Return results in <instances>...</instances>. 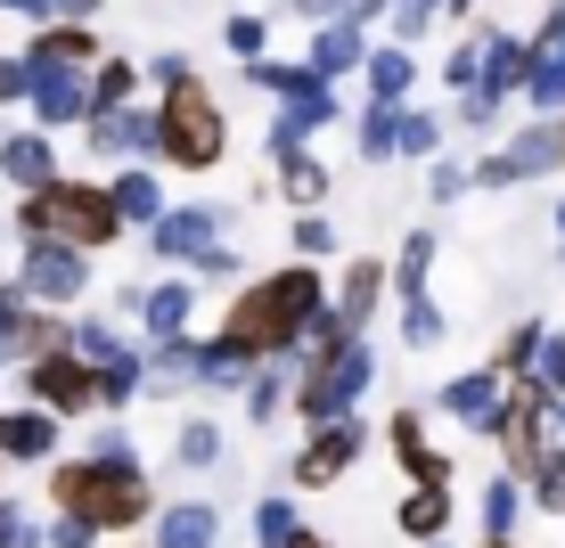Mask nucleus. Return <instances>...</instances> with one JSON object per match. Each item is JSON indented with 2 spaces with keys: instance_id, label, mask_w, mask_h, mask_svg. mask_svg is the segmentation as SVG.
Wrapping results in <instances>:
<instances>
[{
  "instance_id": "1",
  "label": "nucleus",
  "mask_w": 565,
  "mask_h": 548,
  "mask_svg": "<svg viewBox=\"0 0 565 548\" xmlns=\"http://www.w3.org/2000/svg\"><path fill=\"white\" fill-rule=\"evenodd\" d=\"M320 303H328V279H320V270H311V262H279V270H263V279H246L238 296H230L213 344L238 352L246 368L296 361L303 336H311V320H320Z\"/></svg>"
},
{
  "instance_id": "2",
  "label": "nucleus",
  "mask_w": 565,
  "mask_h": 548,
  "mask_svg": "<svg viewBox=\"0 0 565 548\" xmlns=\"http://www.w3.org/2000/svg\"><path fill=\"white\" fill-rule=\"evenodd\" d=\"M50 499H57V516L90 524V533H140L156 516V483L140 459H57Z\"/></svg>"
},
{
  "instance_id": "3",
  "label": "nucleus",
  "mask_w": 565,
  "mask_h": 548,
  "mask_svg": "<svg viewBox=\"0 0 565 548\" xmlns=\"http://www.w3.org/2000/svg\"><path fill=\"white\" fill-rule=\"evenodd\" d=\"M17 238H50V246H74V254H107L115 238H124V222H115V205H107L99 181H66V172H57L50 189L17 197Z\"/></svg>"
},
{
  "instance_id": "4",
  "label": "nucleus",
  "mask_w": 565,
  "mask_h": 548,
  "mask_svg": "<svg viewBox=\"0 0 565 548\" xmlns=\"http://www.w3.org/2000/svg\"><path fill=\"white\" fill-rule=\"evenodd\" d=\"M148 115H156V155H164L172 172H213V164L230 155V115H222V99L205 90V74L172 83Z\"/></svg>"
},
{
  "instance_id": "5",
  "label": "nucleus",
  "mask_w": 565,
  "mask_h": 548,
  "mask_svg": "<svg viewBox=\"0 0 565 548\" xmlns=\"http://www.w3.org/2000/svg\"><path fill=\"white\" fill-rule=\"evenodd\" d=\"M377 385V352L369 336H344V344H311L303 352V377L287 385V409H296L303 426H337L353 418V401Z\"/></svg>"
},
{
  "instance_id": "6",
  "label": "nucleus",
  "mask_w": 565,
  "mask_h": 548,
  "mask_svg": "<svg viewBox=\"0 0 565 548\" xmlns=\"http://www.w3.org/2000/svg\"><path fill=\"white\" fill-rule=\"evenodd\" d=\"M550 172H565V115H533L467 172V189H516V181H550Z\"/></svg>"
},
{
  "instance_id": "7",
  "label": "nucleus",
  "mask_w": 565,
  "mask_h": 548,
  "mask_svg": "<svg viewBox=\"0 0 565 548\" xmlns=\"http://www.w3.org/2000/svg\"><path fill=\"white\" fill-rule=\"evenodd\" d=\"M17 296H25L33 311H57V320H74V303L90 296V254L74 246H50V238H25V254H17Z\"/></svg>"
},
{
  "instance_id": "8",
  "label": "nucleus",
  "mask_w": 565,
  "mask_h": 548,
  "mask_svg": "<svg viewBox=\"0 0 565 548\" xmlns=\"http://www.w3.org/2000/svg\"><path fill=\"white\" fill-rule=\"evenodd\" d=\"M50 352H66V320H57V311H33L9 279H0V368L9 361L33 368V361H50Z\"/></svg>"
},
{
  "instance_id": "9",
  "label": "nucleus",
  "mask_w": 565,
  "mask_h": 548,
  "mask_svg": "<svg viewBox=\"0 0 565 548\" xmlns=\"http://www.w3.org/2000/svg\"><path fill=\"white\" fill-rule=\"evenodd\" d=\"M25 401L66 426V418H90V409H99V385H90V368L74 361V352H50V361L25 368Z\"/></svg>"
},
{
  "instance_id": "10",
  "label": "nucleus",
  "mask_w": 565,
  "mask_h": 548,
  "mask_svg": "<svg viewBox=\"0 0 565 548\" xmlns=\"http://www.w3.org/2000/svg\"><path fill=\"white\" fill-rule=\"evenodd\" d=\"M369 450V426L361 418H337V426H311V442L296 450V466H287V483H296V492H328V483L344 475V466H353Z\"/></svg>"
},
{
  "instance_id": "11",
  "label": "nucleus",
  "mask_w": 565,
  "mask_h": 548,
  "mask_svg": "<svg viewBox=\"0 0 565 548\" xmlns=\"http://www.w3.org/2000/svg\"><path fill=\"white\" fill-rule=\"evenodd\" d=\"M492 434H500V450H509V475L524 483V466L550 450V394H541L533 377L509 385V401H500V426H492Z\"/></svg>"
},
{
  "instance_id": "12",
  "label": "nucleus",
  "mask_w": 565,
  "mask_h": 548,
  "mask_svg": "<svg viewBox=\"0 0 565 548\" xmlns=\"http://www.w3.org/2000/svg\"><path fill=\"white\" fill-rule=\"evenodd\" d=\"M213 246H222V213L213 205H164L148 229V254L156 262H181V270H198Z\"/></svg>"
},
{
  "instance_id": "13",
  "label": "nucleus",
  "mask_w": 565,
  "mask_h": 548,
  "mask_svg": "<svg viewBox=\"0 0 565 548\" xmlns=\"http://www.w3.org/2000/svg\"><path fill=\"white\" fill-rule=\"evenodd\" d=\"M124 311H131V320H140V336L148 344H172V336H189V311H198V287H189V279H131L124 287Z\"/></svg>"
},
{
  "instance_id": "14",
  "label": "nucleus",
  "mask_w": 565,
  "mask_h": 548,
  "mask_svg": "<svg viewBox=\"0 0 565 548\" xmlns=\"http://www.w3.org/2000/svg\"><path fill=\"white\" fill-rule=\"evenodd\" d=\"M385 442H394L411 492H451V450H435V434H426L418 409H394V418H385Z\"/></svg>"
},
{
  "instance_id": "15",
  "label": "nucleus",
  "mask_w": 565,
  "mask_h": 548,
  "mask_svg": "<svg viewBox=\"0 0 565 548\" xmlns=\"http://www.w3.org/2000/svg\"><path fill=\"white\" fill-rule=\"evenodd\" d=\"M25 107H33V123H42V140L66 131V123H90V74H74V66L25 74Z\"/></svg>"
},
{
  "instance_id": "16",
  "label": "nucleus",
  "mask_w": 565,
  "mask_h": 548,
  "mask_svg": "<svg viewBox=\"0 0 565 548\" xmlns=\"http://www.w3.org/2000/svg\"><path fill=\"white\" fill-rule=\"evenodd\" d=\"M263 155H270V181H279V197L296 205V213H320V205H328L337 172H328L320 155H303L296 140H263Z\"/></svg>"
},
{
  "instance_id": "17",
  "label": "nucleus",
  "mask_w": 565,
  "mask_h": 548,
  "mask_svg": "<svg viewBox=\"0 0 565 548\" xmlns=\"http://www.w3.org/2000/svg\"><path fill=\"white\" fill-rule=\"evenodd\" d=\"M500 401H509V385H500L492 368H467V377H451V385L435 394V409H443L451 426H467V434H492V426H500Z\"/></svg>"
},
{
  "instance_id": "18",
  "label": "nucleus",
  "mask_w": 565,
  "mask_h": 548,
  "mask_svg": "<svg viewBox=\"0 0 565 548\" xmlns=\"http://www.w3.org/2000/svg\"><path fill=\"white\" fill-rule=\"evenodd\" d=\"M17 66H25V74H57V66L90 74V66H99V33H90V25H42L25 50H17Z\"/></svg>"
},
{
  "instance_id": "19",
  "label": "nucleus",
  "mask_w": 565,
  "mask_h": 548,
  "mask_svg": "<svg viewBox=\"0 0 565 548\" xmlns=\"http://www.w3.org/2000/svg\"><path fill=\"white\" fill-rule=\"evenodd\" d=\"M57 459V418L42 409H0V466H50Z\"/></svg>"
},
{
  "instance_id": "20",
  "label": "nucleus",
  "mask_w": 565,
  "mask_h": 548,
  "mask_svg": "<svg viewBox=\"0 0 565 548\" xmlns=\"http://www.w3.org/2000/svg\"><path fill=\"white\" fill-rule=\"evenodd\" d=\"M83 140H90V155H156V115L148 107H107V115L83 123Z\"/></svg>"
},
{
  "instance_id": "21",
  "label": "nucleus",
  "mask_w": 565,
  "mask_h": 548,
  "mask_svg": "<svg viewBox=\"0 0 565 548\" xmlns=\"http://www.w3.org/2000/svg\"><path fill=\"white\" fill-rule=\"evenodd\" d=\"M0 181H9L17 197L50 189V181H57V148L42 140V131H9V140H0Z\"/></svg>"
},
{
  "instance_id": "22",
  "label": "nucleus",
  "mask_w": 565,
  "mask_h": 548,
  "mask_svg": "<svg viewBox=\"0 0 565 548\" xmlns=\"http://www.w3.org/2000/svg\"><path fill=\"white\" fill-rule=\"evenodd\" d=\"M361 57H369V33H361V25H337V17H328V25H311V57H303V66L320 74L328 90H337L344 74H361Z\"/></svg>"
},
{
  "instance_id": "23",
  "label": "nucleus",
  "mask_w": 565,
  "mask_h": 548,
  "mask_svg": "<svg viewBox=\"0 0 565 548\" xmlns=\"http://www.w3.org/2000/svg\"><path fill=\"white\" fill-rule=\"evenodd\" d=\"M156 540L148 548H222V516H213L205 499H172V507H156Z\"/></svg>"
},
{
  "instance_id": "24",
  "label": "nucleus",
  "mask_w": 565,
  "mask_h": 548,
  "mask_svg": "<svg viewBox=\"0 0 565 548\" xmlns=\"http://www.w3.org/2000/svg\"><path fill=\"white\" fill-rule=\"evenodd\" d=\"M107 205H115V222H124V229H156V213H164V181H156L148 164H124L107 181Z\"/></svg>"
},
{
  "instance_id": "25",
  "label": "nucleus",
  "mask_w": 565,
  "mask_h": 548,
  "mask_svg": "<svg viewBox=\"0 0 565 548\" xmlns=\"http://www.w3.org/2000/svg\"><path fill=\"white\" fill-rule=\"evenodd\" d=\"M361 83H369V107H411V90H418V57L411 50H369L361 57Z\"/></svg>"
},
{
  "instance_id": "26",
  "label": "nucleus",
  "mask_w": 565,
  "mask_h": 548,
  "mask_svg": "<svg viewBox=\"0 0 565 548\" xmlns=\"http://www.w3.org/2000/svg\"><path fill=\"white\" fill-rule=\"evenodd\" d=\"M516 99H533V115H565V50L557 42H524V83Z\"/></svg>"
},
{
  "instance_id": "27",
  "label": "nucleus",
  "mask_w": 565,
  "mask_h": 548,
  "mask_svg": "<svg viewBox=\"0 0 565 548\" xmlns=\"http://www.w3.org/2000/svg\"><path fill=\"white\" fill-rule=\"evenodd\" d=\"M516 83H524V42H516V33H483V66H476V90H483V99H500V107H509V99H516Z\"/></svg>"
},
{
  "instance_id": "28",
  "label": "nucleus",
  "mask_w": 565,
  "mask_h": 548,
  "mask_svg": "<svg viewBox=\"0 0 565 548\" xmlns=\"http://www.w3.org/2000/svg\"><path fill=\"white\" fill-rule=\"evenodd\" d=\"M66 352L90 368V377H99V368H115L131 344H124V327H115V320H90V311H74V320H66Z\"/></svg>"
},
{
  "instance_id": "29",
  "label": "nucleus",
  "mask_w": 565,
  "mask_h": 548,
  "mask_svg": "<svg viewBox=\"0 0 565 548\" xmlns=\"http://www.w3.org/2000/svg\"><path fill=\"white\" fill-rule=\"evenodd\" d=\"M246 377H255V368L238 361V352H222V344H198L189 336V385H205V394H246Z\"/></svg>"
},
{
  "instance_id": "30",
  "label": "nucleus",
  "mask_w": 565,
  "mask_h": 548,
  "mask_svg": "<svg viewBox=\"0 0 565 548\" xmlns=\"http://www.w3.org/2000/svg\"><path fill=\"white\" fill-rule=\"evenodd\" d=\"M435 229H411V238H402V262H385V287H394L402 303H418V296H435V287H426V270H435Z\"/></svg>"
},
{
  "instance_id": "31",
  "label": "nucleus",
  "mask_w": 565,
  "mask_h": 548,
  "mask_svg": "<svg viewBox=\"0 0 565 548\" xmlns=\"http://www.w3.org/2000/svg\"><path fill=\"white\" fill-rule=\"evenodd\" d=\"M451 516H459L451 492H402V507H394V524L411 540H451Z\"/></svg>"
},
{
  "instance_id": "32",
  "label": "nucleus",
  "mask_w": 565,
  "mask_h": 548,
  "mask_svg": "<svg viewBox=\"0 0 565 548\" xmlns=\"http://www.w3.org/2000/svg\"><path fill=\"white\" fill-rule=\"evenodd\" d=\"M541 336H550L541 320H516L509 336H500V352H492V377L500 385H524V377H533V361H541Z\"/></svg>"
},
{
  "instance_id": "33",
  "label": "nucleus",
  "mask_w": 565,
  "mask_h": 548,
  "mask_svg": "<svg viewBox=\"0 0 565 548\" xmlns=\"http://www.w3.org/2000/svg\"><path fill=\"white\" fill-rule=\"evenodd\" d=\"M107 107H140V66L131 57H99L90 66V115H107Z\"/></svg>"
},
{
  "instance_id": "34",
  "label": "nucleus",
  "mask_w": 565,
  "mask_h": 548,
  "mask_svg": "<svg viewBox=\"0 0 565 548\" xmlns=\"http://www.w3.org/2000/svg\"><path fill=\"white\" fill-rule=\"evenodd\" d=\"M476 516H483V540H516V516H524V492H516V475H492V483H483Z\"/></svg>"
},
{
  "instance_id": "35",
  "label": "nucleus",
  "mask_w": 565,
  "mask_h": 548,
  "mask_svg": "<svg viewBox=\"0 0 565 548\" xmlns=\"http://www.w3.org/2000/svg\"><path fill=\"white\" fill-rule=\"evenodd\" d=\"M516 492H533L541 516H565V450H557V442L541 450L533 466H524V483H516Z\"/></svg>"
},
{
  "instance_id": "36",
  "label": "nucleus",
  "mask_w": 565,
  "mask_h": 548,
  "mask_svg": "<svg viewBox=\"0 0 565 548\" xmlns=\"http://www.w3.org/2000/svg\"><path fill=\"white\" fill-rule=\"evenodd\" d=\"M172 459H181L189 475L222 466V426H213V418H181V434H172Z\"/></svg>"
},
{
  "instance_id": "37",
  "label": "nucleus",
  "mask_w": 565,
  "mask_h": 548,
  "mask_svg": "<svg viewBox=\"0 0 565 548\" xmlns=\"http://www.w3.org/2000/svg\"><path fill=\"white\" fill-rule=\"evenodd\" d=\"M246 418H255V426L287 418V361H263L255 377H246Z\"/></svg>"
},
{
  "instance_id": "38",
  "label": "nucleus",
  "mask_w": 565,
  "mask_h": 548,
  "mask_svg": "<svg viewBox=\"0 0 565 548\" xmlns=\"http://www.w3.org/2000/svg\"><path fill=\"white\" fill-rule=\"evenodd\" d=\"M222 42L238 66H255V57H270V17L263 9H238V17H222Z\"/></svg>"
},
{
  "instance_id": "39",
  "label": "nucleus",
  "mask_w": 565,
  "mask_h": 548,
  "mask_svg": "<svg viewBox=\"0 0 565 548\" xmlns=\"http://www.w3.org/2000/svg\"><path fill=\"white\" fill-rule=\"evenodd\" d=\"M296 533H303V516H296V499H287V492L255 499V548H287Z\"/></svg>"
},
{
  "instance_id": "40",
  "label": "nucleus",
  "mask_w": 565,
  "mask_h": 548,
  "mask_svg": "<svg viewBox=\"0 0 565 548\" xmlns=\"http://www.w3.org/2000/svg\"><path fill=\"white\" fill-rule=\"evenodd\" d=\"M435 140H443V115H426V107H402V123H394V155H402V164L435 155Z\"/></svg>"
},
{
  "instance_id": "41",
  "label": "nucleus",
  "mask_w": 565,
  "mask_h": 548,
  "mask_svg": "<svg viewBox=\"0 0 565 548\" xmlns=\"http://www.w3.org/2000/svg\"><path fill=\"white\" fill-rule=\"evenodd\" d=\"M443 336H451V320H443V303H435V296L402 303V344H411V352H435Z\"/></svg>"
},
{
  "instance_id": "42",
  "label": "nucleus",
  "mask_w": 565,
  "mask_h": 548,
  "mask_svg": "<svg viewBox=\"0 0 565 548\" xmlns=\"http://www.w3.org/2000/svg\"><path fill=\"white\" fill-rule=\"evenodd\" d=\"M385 25H394V50H411L418 33L443 25V0H385Z\"/></svg>"
},
{
  "instance_id": "43",
  "label": "nucleus",
  "mask_w": 565,
  "mask_h": 548,
  "mask_svg": "<svg viewBox=\"0 0 565 548\" xmlns=\"http://www.w3.org/2000/svg\"><path fill=\"white\" fill-rule=\"evenodd\" d=\"M394 123H402V107H361V164H394Z\"/></svg>"
},
{
  "instance_id": "44",
  "label": "nucleus",
  "mask_w": 565,
  "mask_h": 548,
  "mask_svg": "<svg viewBox=\"0 0 565 548\" xmlns=\"http://www.w3.org/2000/svg\"><path fill=\"white\" fill-rule=\"evenodd\" d=\"M328 254H337V222H328V213H296V262L320 270Z\"/></svg>"
},
{
  "instance_id": "45",
  "label": "nucleus",
  "mask_w": 565,
  "mask_h": 548,
  "mask_svg": "<svg viewBox=\"0 0 565 548\" xmlns=\"http://www.w3.org/2000/svg\"><path fill=\"white\" fill-rule=\"evenodd\" d=\"M476 66H483V33H459V50L443 57V83H451V90H476Z\"/></svg>"
},
{
  "instance_id": "46",
  "label": "nucleus",
  "mask_w": 565,
  "mask_h": 548,
  "mask_svg": "<svg viewBox=\"0 0 565 548\" xmlns=\"http://www.w3.org/2000/svg\"><path fill=\"white\" fill-rule=\"evenodd\" d=\"M451 123H459V131H492V123H500V99H483V90H459Z\"/></svg>"
},
{
  "instance_id": "47",
  "label": "nucleus",
  "mask_w": 565,
  "mask_h": 548,
  "mask_svg": "<svg viewBox=\"0 0 565 548\" xmlns=\"http://www.w3.org/2000/svg\"><path fill=\"white\" fill-rule=\"evenodd\" d=\"M0 548H42V533H33V516L17 499H0Z\"/></svg>"
},
{
  "instance_id": "48",
  "label": "nucleus",
  "mask_w": 565,
  "mask_h": 548,
  "mask_svg": "<svg viewBox=\"0 0 565 548\" xmlns=\"http://www.w3.org/2000/svg\"><path fill=\"white\" fill-rule=\"evenodd\" d=\"M426 197H435V205H459V197H467V164H435V172H426Z\"/></svg>"
},
{
  "instance_id": "49",
  "label": "nucleus",
  "mask_w": 565,
  "mask_h": 548,
  "mask_svg": "<svg viewBox=\"0 0 565 548\" xmlns=\"http://www.w3.org/2000/svg\"><path fill=\"white\" fill-rule=\"evenodd\" d=\"M189 74H198V66H189V57H181V50H164V57H148V83H156V90H172V83H189Z\"/></svg>"
},
{
  "instance_id": "50",
  "label": "nucleus",
  "mask_w": 565,
  "mask_h": 548,
  "mask_svg": "<svg viewBox=\"0 0 565 548\" xmlns=\"http://www.w3.org/2000/svg\"><path fill=\"white\" fill-rule=\"evenodd\" d=\"M90 540H99V533H90V524H74V516H57L42 548H90Z\"/></svg>"
},
{
  "instance_id": "51",
  "label": "nucleus",
  "mask_w": 565,
  "mask_h": 548,
  "mask_svg": "<svg viewBox=\"0 0 565 548\" xmlns=\"http://www.w3.org/2000/svg\"><path fill=\"white\" fill-rule=\"evenodd\" d=\"M205 279H238V254H230V246H213L205 262H198V279H189V287H205Z\"/></svg>"
},
{
  "instance_id": "52",
  "label": "nucleus",
  "mask_w": 565,
  "mask_h": 548,
  "mask_svg": "<svg viewBox=\"0 0 565 548\" xmlns=\"http://www.w3.org/2000/svg\"><path fill=\"white\" fill-rule=\"evenodd\" d=\"M83 459H140V450H131V442H124V426H99V442H90V450H83Z\"/></svg>"
},
{
  "instance_id": "53",
  "label": "nucleus",
  "mask_w": 565,
  "mask_h": 548,
  "mask_svg": "<svg viewBox=\"0 0 565 548\" xmlns=\"http://www.w3.org/2000/svg\"><path fill=\"white\" fill-rule=\"evenodd\" d=\"M0 107H25V66L17 57H0Z\"/></svg>"
},
{
  "instance_id": "54",
  "label": "nucleus",
  "mask_w": 565,
  "mask_h": 548,
  "mask_svg": "<svg viewBox=\"0 0 565 548\" xmlns=\"http://www.w3.org/2000/svg\"><path fill=\"white\" fill-rule=\"evenodd\" d=\"M99 9H107V0H50V17H57V25H90Z\"/></svg>"
},
{
  "instance_id": "55",
  "label": "nucleus",
  "mask_w": 565,
  "mask_h": 548,
  "mask_svg": "<svg viewBox=\"0 0 565 548\" xmlns=\"http://www.w3.org/2000/svg\"><path fill=\"white\" fill-rule=\"evenodd\" d=\"M0 9H9V17H25L33 33H42V25H57V17H50V0H0Z\"/></svg>"
},
{
  "instance_id": "56",
  "label": "nucleus",
  "mask_w": 565,
  "mask_h": 548,
  "mask_svg": "<svg viewBox=\"0 0 565 548\" xmlns=\"http://www.w3.org/2000/svg\"><path fill=\"white\" fill-rule=\"evenodd\" d=\"M467 9H476V0H443V25H459V33H467Z\"/></svg>"
},
{
  "instance_id": "57",
  "label": "nucleus",
  "mask_w": 565,
  "mask_h": 548,
  "mask_svg": "<svg viewBox=\"0 0 565 548\" xmlns=\"http://www.w3.org/2000/svg\"><path fill=\"white\" fill-rule=\"evenodd\" d=\"M296 17H320V25H328V17H337V0H296Z\"/></svg>"
},
{
  "instance_id": "58",
  "label": "nucleus",
  "mask_w": 565,
  "mask_h": 548,
  "mask_svg": "<svg viewBox=\"0 0 565 548\" xmlns=\"http://www.w3.org/2000/svg\"><path fill=\"white\" fill-rule=\"evenodd\" d=\"M287 548H328V540H320V533H311V524H303V533H296V540H287Z\"/></svg>"
},
{
  "instance_id": "59",
  "label": "nucleus",
  "mask_w": 565,
  "mask_h": 548,
  "mask_svg": "<svg viewBox=\"0 0 565 548\" xmlns=\"http://www.w3.org/2000/svg\"><path fill=\"white\" fill-rule=\"evenodd\" d=\"M557 262H565V213H557Z\"/></svg>"
},
{
  "instance_id": "60",
  "label": "nucleus",
  "mask_w": 565,
  "mask_h": 548,
  "mask_svg": "<svg viewBox=\"0 0 565 548\" xmlns=\"http://www.w3.org/2000/svg\"><path fill=\"white\" fill-rule=\"evenodd\" d=\"M550 418H557V426H565V394H557V401H550Z\"/></svg>"
},
{
  "instance_id": "61",
  "label": "nucleus",
  "mask_w": 565,
  "mask_h": 548,
  "mask_svg": "<svg viewBox=\"0 0 565 548\" xmlns=\"http://www.w3.org/2000/svg\"><path fill=\"white\" fill-rule=\"evenodd\" d=\"M483 548H516V540H483Z\"/></svg>"
},
{
  "instance_id": "62",
  "label": "nucleus",
  "mask_w": 565,
  "mask_h": 548,
  "mask_svg": "<svg viewBox=\"0 0 565 548\" xmlns=\"http://www.w3.org/2000/svg\"><path fill=\"white\" fill-rule=\"evenodd\" d=\"M426 548H451V540H426Z\"/></svg>"
},
{
  "instance_id": "63",
  "label": "nucleus",
  "mask_w": 565,
  "mask_h": 548,
  "mask_svg": "<svg viewBox=\"0 0 565 548\" xmlns=\"http://www.w3.org/2000/svg\"><path fill=\"white\" fill-rule=\"evenodd\" d=\"M0 483H9V466H0Z\"/></svg>"
},
{
  "instance_id": "64",
  "label": "nucleus",
  "mask_w": 565,
  "mask_h": 548,
  "mask_svg": "<svg viewBox=\"0 0 565 548\" xmlns=\"http://www.w3.org/2000/svg\"><path fill=\"white\" fill-rule=\"evenodd\" d=\"M557 336H565V327H557Z\"/></svg>"
}]
</instances>
